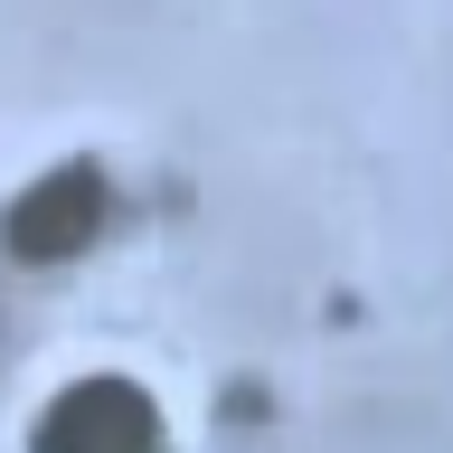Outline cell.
I'll return each mask as SVG.
<instances>
[{"label": "cell", "instance_id": "1", "mask_svg": "<svg viewBox=\"0 0 453 453\" xmlns=\"http://www.w3.org/2000/svg\"><path fill=\"white\" fill-rule=\"evenodd\" d=\"M28 453H161V406L133 378H85L38 416Z\"/></svg>", "mask_w": 453, "mask_h": 453}, {"label": "cell", "instance_id": "2", "mask_svg": "<svg viewBox=\"0 0 453 453\" xmlns=\"http://www.w3.org/2000/svg\"><path fill=\"white\" fill-rule=\"evenodd\" d=\"M95 226H104V180H95L85 161H57L38 189L10 198V218H0V246L19 255V265H57V255H76Z\"/></svg>", "mask_w": 453, "mask_h": 453}]
</instances>
